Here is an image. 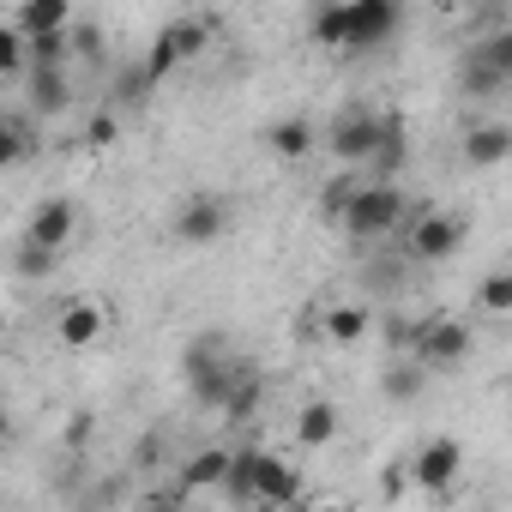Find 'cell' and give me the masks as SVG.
I'll use <instances>...</instances> for the list:
<instances>
[{
	"label": "cell",
	"instance_id": "6da1fadb",
	"mask_svg": "<svg viewBox=\"0 0 512 512\" xmlns=\"http://www.w3.org/2000/svg\"><path fill=\"white\" fill-rule=\"evenodd\" d=\"M229 500H247V506H296L302 500V476L290 458L266 452V446H241L229 452V470H223V488Z\"/></svg>",
	"mask_w": 512,
	"mask_h": 512
},
{
	"label": "cell",
	"instance_id": "7a4b0ae2",
	"mask_svg": "<svg viewBox=\"0 0 512 512\" xmlns=\"http://www.w3.org/2000/svg\"><path fill=\"white\" fill-rule=\"evenodd\" d=\"M398 31V0H332L314 13V43L326 49H380Z\"/></svg>",
	"mask_w": 512,
	"mask_h": 512
},
{
	"label": "cell",
	"instance_id": "3957f363",
	"mask_svg": "<svg viewBox=\"0 0 512 512\" xmlns=\"http://www.w3.org/2000/svg\"><path fill=\"white\" fill-rule=\"evenodd\" d=\"M404 193L392 187V181H374V175H356V187L344 193V205L332 211L356 241H380V235H392L398 223H404Z\"/></svg>",
	"mask_w": 512,
	"mask_h": 512
},
{
	"label": "cell",
	"instance_id": "277c9868",
	"mask_svg": "<svg viewBox=\"0 0 512 512\" xmlns=\"http://www.w3.org/2000/svg\"><path fill=\"white\" fill-rule=\"evenodd\" d=\"M205 43H211V19H169V25L151 37L145 61H139L145 91H151V85H163V79H175V67L199 61V55H205Z\"/></svg>",
	"mask_w": 512,
	"mask_h": 512
},
{
	"label": "cell",
	"instance_id": "5b68a950",
	"mask_svg": "<svg viewBox=\"0 0 512 512\" xmlns=\"http://www.w3.org/2000/svg\"><path fill=\"white\" fill-rule=\"evenodd\" d=\"M410 356L422 362V368H434V374H452V368H464L470 362V350H476V332L458 320V314H434V320H422L410 338Z\"/></svg>",
	"mask_w": 512,
	"mask_h": 512
},
{
	"label": "cell",
	"instance_id": "8992f818",
	"mask_svg": "<svg viewBox=\"0 0 512 512\" xmlns=\"http://www.w3.org/2000/svg\"><path fill=\"white\" fill-rule=\"evenodd\" d=\"M181 374H187V392L205 404V410H217L223 398H229V386L247 374L235 356H229V344L223 338H199L193 350H187V362H181Z\"/></svg>",
	"mask_w": 512,
	"mask_h": 512
},
{
	"label": "cell",
	"instance_id": "52a82bcc",
	"mask_svg": "<svg viewBox=\"0 0 512 512\" xmlns=\"http://www.w3.org/2000/svg\"><path fill=\"white\" fill-rule=\"evenodd\" d=\"M458 247H464V217L458 211H422L410 223V235H404V253H410V260H422V266L452 260Z\"/></svg>",
	"mask_w": 512,
	"mask_h": 512
},
{
	"label": "cell",
	"instance_id": "ba28073f",
	"mask_svg": "<svg viewBox=\"0 0 512 512\" xmlns=\"http://www.w3.org/2000/svg\"><path fill=\"white\" fill-rule=\"evenodd\" d=\"M229 223H235V205L229 199H217V193H193L181 211H175V241H187V247H205V241H223L229 235Z\"/></svg>",
	"mask_w": 512,
	"mask_h": 512
},
{
	"label": "cell",
	"instance_id": "9c48e42d",
	"mask_svg": "<svg viewBox=\"0 0 512 512\" xmlns=\"http://www.w3.org/2000/svg\"><path fill=\"white\" fill-rule=\"evenodd\" d=\"M380 109H344L338 121H332V133H326V145L338 151V163H350V169H362L368 157H374V145H380Z\"/></svg>",
	"mask_w": 512,
	"mask_h": 512
},
{
	"label": "cell",
	"instance_id": "30bf717a",
	"mask_svg": "<svg viewBox=\"0 0 512 512\" xmlns=\"http://www.w3.org/2000/svg\"><path fill=\"white\" fill-rule=\"evenodd\" d=\"M458 470H464V446H458L452 434H434V440L416 446V458H410V482L428 488V494H446V488L458 482Z\"/></svg>",
	"mask_w": 512,
	"mask_h": 512
},
{
	"label": "cell",
	"instance_id": "8fae6325",
	"mask_svg": "<svg viewBox=\"0 0 512 512\" xmlns=\"http://www.w3.org/2000/svg\"><path fill=\"white\" fill-rule=\"evenodd\" d=\"M73 235H79V205H73L67 193L43 199V205L31 211V223H25V241H31V247H49V253H61Z\"/></svg>",
	"mask_w": 512,
	"mask_h": 512
},
{
	"label": "cell",
	"instance_id": "7c38bea8",
	"mask_svg": "<svg viewBox=\"0 0 512 512\" xmlns=\"http://www.w3.org/2000/svg\"><path fill=\"white\" fill-rule=\"evenodd\" d=\"M512 157V127L506 121H476L464 127V163L470 169H500Z\"/></svg>",
	"mask_w": 512,
	"mask_h": 512
},
{
	"label": "cell",
	"instance_id": "4fadbf2b",
	"mask_svg": "<svg viewBox=\"0 0 512 512\" xmlns=\"http://www.w3.org/2000/svg\"><path fill=\"white\" fill-rule=\"evenodd\" d=\"M314 145H320V127H314L308 115H284V121H272V127H266V151H272V157H284V163H302Z\"/></svg>",
	"mask_w": 512,
	"mask_h": 512
},
{
	"label": "cell",
	"instance_id": "5bb4252c",
	"mask_svg": "<svg viewBox=\"0 0 512 512\" xmlns=\"http://www.w3.org/2000/svg\"><path fill=\"white\" fill-rule=\"evenodd\" d=\"M103 326H109V320H103V308H97V302H67V308H61V320H55V338H61L67 350H85V344H97V338H103Z\"/></svg>",
	"mask_w": 512,
	"mask_h": 512
},
{
	"label": "cell",
	"instance_id": "9a60e30c",
	"mask_svg": "<svg viewBox=\"0 0 512 512\" xmlns=\"http://www.w3.org/2000/svg\"><path fill=\"white\" fill-rule=\"evenodd\" d=\"M67 25H73V0H25L19 7L25 37H67Z\"/></svg>",
	"mask_w": 512,
	"mask_h": 512
},
{
	"label": "cell",
	"instance_id": "2e32d148",
	"mask_svg": "<svg viewBox=\"0 0 512 512\" xmlns=\"http://www.w3.org/2000/svg\"><path fill=\"white\" fill-rule=\"evenodd\" d=\"M31 79V115H61L67 103H73V85H67V73L61 67H25Z\"/></svg>",
	"mask_w": 512,
	"mask_h": 512
},
{
	"label": "cell",
	"instance_id": "e0dca14e",
	"mask_svg": "<svg viewBox=\"0 0 512 512\" xmlns=\"http://www.w3.org/2000/svg\"><path fill=\"white\" fill-rule=\"evenodd\" d=\"M223 470H229V446H205L181 464V500L187 494H205V488H223Z\"/></svg>",
	"mask_w": 512,
	"mask_h": 512
},
{
	"label": "cell",
	"instance_id": "ac0fdd59",
	"mask_svg": "<svg viewBox=\"0 0 512 512\" xmlns=\"http://www.w3.org/2000/svg\"><path fill=\"white\" fill-rule=\"evenodd\" d=\"M398 169H404V121L386 115V121H380V145H374V157L362 163V175L386 181V175H398Z\"/></svg>",
	"mask_w": 512,
	"mask_h": 512
},
{
	"label": "cell",
	"instance_id": "d6986e66",
	"mask_svg": "<svg viewBox=\"0 0 512 512\" xmlns=\"http://www.w3.org/2000/svg\"><path fill=\"white\" fill-rule=\"evenodd\" d=\"M320 326H326V338H332V344H362V338L374 332V314H368L362 302H338V308H326V314H320Z\"/></svg>",
	"mask_w": 512,
	"mask_h": 512
},
{
	"label": "cell",
	"instance_id": "ffe728a7",
	"mask_svg": "<svg viewBox=\"0 0 512 512\" xmlns=\"http://www.w3.org/2000/svg\"><path fill=\"white\" fill-rule=\"evenodd\" d=\"M422 386H428V368H422L416 356H404V362H392V368L380 374V392H386L392 404H416Z\"/></svg>",
	"mask_w": 512,
	"mask_h": 512
},
{
	"label": "cell",
	"instance_id": "44dd1931",
	"mask_svg": "<svg viewBox=\"0 0 512 512\" xmlns=\"http://www.w3.org/2000/svg\"><path fill=\"white\" fill-rule=\"evenodd\" d=\"M296 440H302V446H332V440H338V404H326V398L302 404V416H296Z\"/></svg>",
	"mask_w": 512,
	"mask_h": 512
},
{
	"label": "cell",
	"instance_id": "7402d4cb",
	"mask_svg": "<svg viewBox=\"0 0 512 512\" xmlns=\"http://www.w3.org/2000/svg\"><path fill=\"white\" fill-rule=\"evenodd\" d=\"M31 157H37V133H31V121L0 115V169H19V163H31Z\"/></svg>",
	"mask_w": 512,
	"mask_h": 512
},
{
	"label": "cell",
	"instance_id": "603a6c76",
	"mask_svg": "<svg viewBox=\"0 0 512 512\" xmlns=\"http://www.w3.org/2000/svg\"><path fill=\"white\" fill-rule=\"evenodd\" d=\"M458 85H464V97H476V103H488V97H500V91L512 85V73H500L494 61H482V55H470V61H464V73H458Z\"/></svg>",
	"mask_w": 512,
	"mask_h": 512
},
{
	"label": "cell",
	"instance_id": "cb8c5ba5",
	"mask_svg": "<svg viewBox=\"0 0 512 512\" xmlns=\"http://www.w3.org/2000/svg\"><path fill=\"white\" fill-rule=\"evenodd\" d=\"M217 410H223V422H253V410H260V380H253V374H241Z\"/></svg>",
	"mask_w": 512,
	"mask_h": 512
},
{
	"label": "cell",
	"instance_id": "d4e9b609",
	"mask_svg": "<svg viewBox=\"0 0 512 512\" xmlns=\"http://www.w3.org/2000/svg\"><path fill=\"white\" fill-rule=\"evenodd\" d=\"M31 67V43L19 25H0V79H19Z\"/></svg>",
	"mask_w": 512,
	"mask_h": 512
},
{
	"label": "cell",
	"instance_id": "484cf974",
	"mask_svg": "<svg viewBox=\"0 0 512 512\" xmlns=\"http://www.w3.org/2000/svg\"><path fill=\"white\" fill-rule=\"evenodd\" d=\"M476 302H482V314H512V272H488L482 278V290H476Z\"/></svg>",
	"mask_w": 512,
	"mask_h": 512
},
{
	"label": "cell",
	"instance_id": "4316f807",
	"mask_svg": "<svg viewBox=\"0 0 512 512\" xmlns=\"http://www.w3.org/2000/svg\"><path fill=\"white\" fill-rule=\"evenodd\" d=\"M67 49H73V61L97 67V61H103V31H97V25H67Z\"/></svg>",
	"mask_w": 512,
	"mask_h": 512
},
{
	"label": "cell",
	"instance_id": "83f0119b",
	"mask_svg": "<svg viewBox=\"0 0 512 512\" xmlns=\"http://www.w3.org/2000/svg\"><path fill=\"white\" fill-rule=\"evenodd\" d=\"M476 55H482V61H494L500 73H512V31H506V25H494V31H488V43H482Z\"/></svg>",
	"mask_w": 512,
	"mask_h": 512
},
{
	"label": "cell",
	"instance_id": "f1b7e54d",
	"mask_svg": "<svg viewBox=\"0 0 512 512\" xmlns=\"http://www.w3.org/2000/svg\"><path fill=\"white\" fill-rule=\"evenodd\" d=\"M91 434H97V416H91V410H73V416H67V428H61V440H67L73 452H79V446H91Z\"/></svg>",
	"mask_w": 512,
	"mask_h": 512
},
{
	"label": "cell",
	"instance_id": "f546056e",
	"mask_svg": "<svg viewBox=\"0 0 512 512\" xmlns=\"http://www.w3.org/2000/svg\"><path fill=\"white\" fill-rule=\"evenodd\" d=\"M19 266H25L31 278H49V266H55V253H49V247H31V241H25V247H19Z\"/></svg>",
	"mask_w": 512,
	"mask_h": 512
},
{
	"label": "cell",
	"instance_id": "4dcf8cb0",
	"mask_svg": "<svg viewBox=\"0 0 512 512\" xmlns=\"http://www.w3.org/2000/svg\"><path fill=\"white\" fill-rule=\"evenodd\" d=\"M115 133H121V127H115V115H109V109H103V115H91V127H85V139H91V145H109Z\"/></svg>",
	"mask_w": 512,
	"mask_h": 512
},
{
	"label": "cell",
	"instance_id": "1f68e13d",
	"mask_svg": "<svg viewBox=\"0 0 512 512\" xmlns=\"http://www.w3.org/2000/svg\"><path fill=\"white\" fill-rule=\"evenodd\" d=\"M7 434H13V422H7V416H0V446H7Z\"/></svg>",
	"mask_w": 512,
	"mask_h": 512
},
{
	"label": "cell",
	"instance_id": "d6a6232c",
	"mask_svg": "<svg viewBox=\"0 0 512 512\" xmlns=\"http://www.w3.org/2000/svg\"><path fill=\"white\" fill-rule=\"evenodd\" d=\"M494 7H506V0H494Z\"/></svg>",
	"mask_w": 512,
	"mask_h": 512
}]
</instances>
